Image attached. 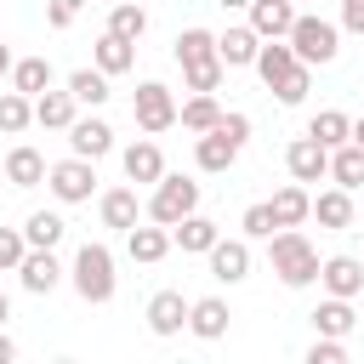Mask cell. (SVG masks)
Segmentation results:
<instances>
[{"label": "cell", "mask_w": 364, "mask_h": 364, "mask_svg": "<svg viewBox=\"0 0 364 364\" xmlns=\"http://www.w3.org/2000/svg\"><path fill=\"white\" fill-rule=\"evenodd\" d=\"M267 267L279 273L284 290H307V284H318V245L301 228H273L267 233Z\"/></svg>", "instance_id": "cell-1"}, {"label": "cell", "mask_w": 364, "mask_h": 364, "mask_svg": "<svg viewBox=\"0 0 364 364\" xmlns=\"http://www.w3.org/2000/svg\"><path fill=\"white\" fill-rule=\"evenodd\" d=\"M68 284H74V296H80V301H91V307L114 301V290H119L114 250H108L102 239H85V245L74 250V262H68Z\"/></svg>", "instance_id": "cell-2"}, {"label": "cell", "mask_w": 364, "mask_h": 364, "mask_svg": "<svg viewBox=\"0 0 364 364\" xmlns=\"http://www.w3.org/2000/svg\"><path fill=\"white\" fill-rule=\"evenodd\" d=\"M290 51L307 63V68H324V63H336L341 57V23H330V17H313V11H296V23H290Z\"/></svg>", "instance_id": "cell-3"}, {"label": "cell", "mask_w": 364, "mask_h": 364, "mask_svg": "<svg viewBox=\"0 0 364 364\" xmlns=\"http://www.w3.org/2000/svg\"><path fill=\"white\" fill-rule=\"evenodd\" d=\"M188 210H199V182H193V176H182V171H165V176L154 182V193H148L142 216H148V222H159V228H171V222H182Z\"/></svg>", "instance_id": "cell-4"}, {"label": "cell", "mask_w": 364, "mask_h": 364, "mask_svg": "<svg viewBox=\"0 0 364 364\" xmlns=\"http://www.w3.org/2000/svg\"><path fill=\"white\" fill-rule=\"evenodd\" d=\"M46 188H51V199H57V205H85V199L97 193V159L68 154V159L46 165Z\"/></svg>", "instance_id": "cell-5"}, {"label": "cell", "mask_w": 364, "mask_h": 364, "mask_svg": "<svg viewBox=\"0 0 364 364\" xmlns=\"http://www.w3.org/2000/svg\"><path fill=\"white\" fill-rule=\"evenodd\" d=\"M131 119H136V131H142V136L171 131V125H176V97H171V85L142 80V85L131 91Z\"/></svg>", "instance_id": "cell-6"}, {"label": "cell", "mask_w": 364, "mask_h": 364, "mask_svg": "<svg viewBox=\"0 0 364 364\" xmlns=\"http://www.w3.org/2000/svg\"><path fill=\"white\" fill-rule=\"evenodd\" d=\"M17 279H23V290H28V296H51V290L68 279V267L57 262V250L28 245V250H23V262H17Z\"/></svg>", "instance_id": "cell-7"}, {"label": "cell", "mask_w": 364, "mask_h": 364, "mask_svg": "<svg viewBox=\"0 0 364 364\" xmlns=\"http://www.w3.org/2000/svg\"><path fill=\"white\" fill-rule=\"evenodd\" d=\"M205 262H210V279H216V284H245L256 256H250V239L239 233V239H216V245L205 250Z\"/></svg>", "instance_id": "cell-8"}, {"label": "cell", "mask_w": 364, "mask_h": 364, "mask_svg": "<svg viewBox=\"0 0 364 364\" xmlns=\"http://www.w3.org/2000/svg\"><path fill=\"white\" fill-rule=\"evenodd\" d=\"M68 154H80V159H102V154H114V125L91 108V114H74V125H68Z\"/></svg>", "instance_id": "cell-9"}, {"label": "cell", "mask_w": 364, "mask_h": 364, "mask_svg": "<svg viewBox=\"0 0 364 364\" xmlns=\"http://www.w3.org/2000/svg\"><path fill=\"white\" fill-rule=\"evenodd\" d=\"M142 318H148V330H154L159 341H171V336L188 330V296H182V290H154L148 307H142Z\"/></svg>", "instance_id": "cell-10"}, {"label": "cell", "mask_w": 364, "mask_h": 364, "mask_svg": "<svg viewBox=\"0 0 364 364\" xmlns=\"http://www.w3.org/2000/svg\"><path fill=\"white\" fill-rule=\"evenodd\" d=\"M119 165H125V182L131 188H154L165 176V154H159L154 136H136L131 148H119Z\"/></svg>", "instance_id": "cell-11"}, {"label": "cell", "mask_w": 364, "mask_h": 364, "mask_svg": "<svg viewBox=\"0 0 364 364\" xmlns=\"http://www.w3.org/2000/svg\"><path fill=\"white\" fill-rule=\"evenodd\" d=\"M284 171H290V182H324V176H330V148L301 131V136L284 148Z\"/></svg>", "instance_id": "cell-12"}, {"label": "cell", "mask_w": 364, "mask_h": 364, "mask_svg": "<svg viewBox=\"0 0 364 364\" xmlns=\"http://www.w3.org/2000/svg\"><path fill=\"white\" fill-rule=\"evenodd\" d=\"M318 284H324V296L358 301L364 296V262L358 256H318Z\"/></svg>", "instance_id": "cell-13"}, {"label": "cell", "mask_w": 364, "mask_h": 364, "mask_svg": "<svg viewBox=\"0 0 364 364\" xmlns=\"http://www.w3.org/2000/svg\"><path fill=\"white\" fill-rule=\"evenodd\" d=\"M233 159H239V142H233V136H222L216 125L193 136V165H199L205 176H228V171H233Z\"/></svg>", "instance_id": "cell-14"}, {"label": "cell", "mask_w": 364, "mask_h": 364, "mask_svg": "<svg viewBox=\"0 0 364 364\" xmlns=\"http://www.w3.org/2000/svg\"><path fill=\"white\" fill-rule=\"evenodd\" d=\"M97 222H102V228H114V233L136 228V222H142V199H136V188L125 182V188H108V193H97Z\"/></svg>", "instance_id": "cell-15"}, {"label": "cell", "mask_w": 364, "mask_h": 364, "mask_svg": "<svg viewBox=\"0 0 364 364\" xmlns=\"http://www.w3.org/2000/svg\"><path fill=\"white\" fill-rule=\"evenodd\" d=\"M228 324H233V307H228L222 296H199V301H188V336H199V341H222Z\"/></svg>", "instance_id": "cell-16"}, {"label": "cell", "mask_w": 364, "mask_h": 364, "mask_svg": "<svg viewBox=\"0 0 364 364\" xmlns=\"http://www.w3.org/2000/svg\"><path fill=\"white\" fill-rule=\"evenodd\" d=\"M125 256L142 262V267L165 262V256H171V228H159V222H136V228H125Z\"/></svg>", "instance_id": "cell-17"}, {"label": "cell", "mask_w": 364, "mask_h": 364, "mask_svg": "<svg viewBox=\"0 0 364 364\" xmlns=\"http://www.w3.org/2000/svg\"><path fill=\"white\" fill-rule=\"evenodd\" d=\"M256 46H262V34H256L250 23H228V28L216 34V57H222V68H250V63H256Z\"/></svg>", "instance_id": "cell-18"}, {"label": "cell", "mask_w": 364, "mask_h": 364, "mask_svg": "<svg viewBox=\"0 0 364 364\" xmlns=\"http://www.w3.org/2000/svg\"><path fill=\"white\" fill-rule=\"evenodd\" d=\"M91 63H97L108 80H119V74H131V68H136V40H119L114 28H102V34H97V46H91Z\"/></svg>", "instance_id": "cell-19"}, {"label": "cell", "mask_w": 364, "mask_h": 364, "mask_svg": "<svg viewBox=\"0 0 364 364\" xmlns=\"http://www.w3.org/2000/svg\"><path fill=\"white\" fill-rule=\"evenodd\" d=\"M216 239H222V228H216L210 216H199V210H188L182 222H171V245H176L182 256H205Z\"/></svg>", "instance_id": "cell-20"}, {"label": "cell", "mask_w": 364, "mask_h": 364, "mask_svg": "<svg viewBox=\"0 0 364 364\" xmlns=\"http://www.w3.org/2000/svg\"><path fill=\"white\" fill-rule=\"evenodd\" d=\"M245 11H250L245 23H250L262 40H284V34H290V23H296V0H250Z\"/></svg>", "instance_id": "cell-21"}, {"label": "cell", "mask_w": 364, "mask_h": 364, "mask_svg": "<svg viewBox=\"0 0 364 364\" xmlns=\"http://www.w3.org/2000/svg\"><path fill=\"white\" fill-rule=\"evenodd\" d=\"M74 114H80V102H74V91L63 85V91H40L34 97V125H46V131H68L74 125Z\"/></svg>", "instance_id": "cell-22"}, {"label": "cell", "mask_w": 364, "mask_h": 364, "mask_svg": "<svg viewBox=\"0 0 364 364\" xmlns=\"http://www.w3.org/2000/svg\"><path fill=\"white\" fill-rule=\"evenodd\" d=\"M267 210H273L279 228H301V222L313 216V193H307V182H284V188L267 199Z\"/></svg>", "instance_id": "cell-23"}, {"label": "cell", "mask_w": 364, "mask_h": 364, "mask_svg": "<svg viewBox=\"0 0 364 364\" xmlns=\"http://www.w3.org/2000/svg\"><path fill=\"white\" fill-rule=\"evenodd\" d=\"M296 63H301V57L290 51V40H262V46H256V63H250V68H256V74H262V85L273 91V85H279V80H284V74H290Z\"/></svg>", "instance_id": "cell-24"}, {"label": "cell", "mask_w": 364, "mask_h": 364, "mask_svg": "<svg viewBox=\"0 0 364 364\" xmlns=\"http://www.w3.org/2000/svg\"><path fill=\"white\" fill-rule=\"evenodd\" d=\"M307 222H318V228H330V233L353 228V193H347V188H324V193H313V216H307Z\"/></svg>", "instance_id": "cell-25"}, {"label": "cell", "mask_w": 364, "mask_h": 364, "mask_svg": "<svg viewBox=\"0 0 364 364\" xmlns=\"http://www.w3.org/2000/svg\"><path fill=\"white\" fill-rule=\"evenodd\" d=\"M6 182H11V188H40V182H46V154L28 148V142H17V148L6 154Z\"/></svg>", "instance_id": "cell-26"}, {"label": "cell", "mask_w": 364, "mask_h": 364, "mask_svg": "<svg viewBox=\"0 0 364 364\" xmlns=\"http://www.w3.org/2000/svg\"><path fill=\"white\" fill-rule=\"evenodd\" d=\"M216 119H222L216 91H193L188 102H176V125H182V131H193V136H199V131H210Z\"/></svg>", "instance_id": "cell-27"}, {"label": "cell", "mask_w": 364, "mask_h": 364, "mask_svg": "<svg viewBox=\"0 0 364 364\" xmlns=\"http://www.w3.org/2000/svg\"><path fill=\"white\" fill-rule=\"evenodd\" d=\"M353 324H358V313H353L347 296H324V301L313 307V330H318V336H353Z\"/></svg>", "instance_id": "cell-28"}, {"label": "cell", "mask_w": 364, "mask_h": 364, "mask_svg": "<svg viewBox=\"0 0 364 364\" xmlns=\"http://www.w3.org/2000/svg\"><path fill=\"white\" fill-rule=\"evenodd\" d=\"M51 80H57V74H51V63H46V57H11V80H6L11 91H23V97H40Z\"/></svg>", "instance_id": "cell-29"}, {"label": "cell", "mask_w": 364, "mask_h": 364, "mask_svg": "<svg viewBox=\"0 0 364 364\" xmlns=\"http://www.w3.org/2000/svg\"><path fill=\"white\" fill-rule=\"evenodd\" d=\"M63 85L74 91V102H80V108H102V102L114 97V91H108V74H102L97 63H91V68H74V74H68Z\"/></svg>", "instance_id": "cell-30"}, {"label": "cell", "mask_w": 364, "mask_h": 364, "mask_svg": "<svg viewBox=\"0 0 364 364\" xmlns=\"http://www.w3.org/2000/svg\"><path fill=\"white\" fill-rule=\"evenodd\" d=\"M330 182L336 188H364V148L358 142H341V148H330Z\"/></svg>", "instance_id": "cell-31"}, {"label": "cell", "mask_w": 364, "mask_h": 364, "mask_svg": "<svg viewBox=\"0 0 364 364\" xmlns=\"http://www.w3.org/2000/svg\"><path fill=\"white\" fill-rule=\"evenodd\" d=\"M307 136L324 142V148H341V142L353 136V114H341V108H318V114L307 119Z\"/></svg>", "instance_id": "cell-32"}, {"label": "cell", "mask_w": 364, "mask_h": 364, "mask_svg": "<svg viewBox=\"0 0 364 364\" xmlns=\"http://www.w3.org/2000/svg\"><path fill=\"white\" fill-rule=\"evenodd\" d=\"M34 125V97H23V91H0V136H23Z\"/></svg>", "instance_id": "cell-33"}, {"label": "cell", "mask_w": 364, "mask_h": 364, "mask_svg": "<svg viewBox=\"0 0 364 364\" xmlns=\"http://www.w3.org/2000/svg\"><path fill=\"white\" fill-rule=\"evenodd\" d=\"M63 233H68V222H63L57 210H28V222H23V239H28V245H46V250H57Z\"/></svg>", "instance_id": "cell-34"}, {"label": "cell", "mask_w": 364, "mask_h": 364, "mask_svg": "<svg viewBox=\"0 0 364 364\" xmlns=\"http://www.w3.org/2000/svg\"><path fill=\"white\" fill-rule=\"evenodd\" d=\"M108 28H114L119 40H142V34H148V11H142V0H119V6H108Z\"/></svg>", "instance_id": "cell-35"}, {"label": "cell", "mask_w": 364, "mask_h": 364, "mask_svg": "<svg viewBox=\"0 0 364 364\" xmlns=\"http://www.w3.org/2000/svg\"><path fill=\"white\" fill-rule=\"evenodd\" d=\"M205 57H216V34H210V28H199V23H193V28H182V34H176V63L188 68V63H205Z\"/></svg>", "instance_id": "cell-36"}, {"label": "cell", "mask_w": 364, "mask_h": 364, "mask_svg": "<svg viewBox=\"0 0 364 364\" xmlns=\"http://www.w3.org/2000/svg\"><path fill=\"white\" fill-rule=\"evenodd\" d=\"M222 80H228L222 57H205V63H188V68H182V85H188V91H222Z\"/></svg>", "instance_id": "cell-37"}, {"label": "cell", "mask_w": 364, "mask_h": 364, "mask_svg": "<svg viewBox=\"0 0 364 364\" xmlns=\"http://www.w3.org/2000/svg\"><path fill=\"white\" fill-rule=\"evenodd\" d=\"M307 91H313V68H307V63H296V68H290V74H284V80L273 85V97H279L284 108H296V102H307Z\"/></svg>", "instance_id": "cell-38"}, {"label": "cell", "mask_w": 364, "mask_h": 364, "mask_svg": "<svg viewBox=\"0 0 364 364\" xmlns=\"http://www.w3.org/2000/svg\"><path fill=\"white\" fill-rule=\"evenodd\" d=\"M239 228H245V239H267L279 222H273V210H267V199H256V205H245V216H239Z\"/></svg>", "instance_id": "cell-39"}, {"label": "cell", "mask_w": 364, "mask_h": 364, "mask_svg": "<svg viewBox=\"0 0 364 364\" xmlns=\"http://www.w3.org/2000/svg\"><path fill=\"white\" fill-rule=\"evenodd\" d=\"M307 364H347V336H313Z\"/></svg>", "instance_id": "cell-40"}, {"label": "cell", "mask_w": 364, "mask_h": 364, "mask_svg": "<svg viewBox=\"0 0 364 364\" xmlns=\"http://www.w3.org/2000/svg\"><path fill=\"white\" fill-rule=\"evenodd\" d=\"M23 250H28V239H23V228H0V273H17V262H23Z\"/></svg>", "instance_id": "cell-41"}, {"label": "cell", "mask_w": 364, "mask_h": 364, "mask_svg": "<svg viewBox=\"0 0 364 364\" xmlns=\"http://www.w3.org/2000/svg\"><path fill=\"white\" fill-rule=\"evenodd\" d=\"M80 11H85V0H46V23L51 28H74Z\"/></svg>", "instance_id": "cell-42"}, {"label": "cell", "mask_w": 364, "mask_h": 364, "mask_svg": "<svg viewBox=\"0 0 364 364\" xmlns=\"http://www.w3.org/2000/svg\"><path fill=\"white\" fill-rule=\"evenodd\" d=\"M216 131H222V136H233V142L245 148V142H250V114H239V108H222V119H216Z\"/></svg>", "instance_id": "cell-43"}, {"label": "cell", "mask_w": 364, "mask_h": 364, "mask_svg": "<svg viewBox=\"0 0 364 364\" xmlns=\"http://www.w3.org/2000/svg\"><path fill=\"white\" fill-rule=\"evenodd\" d=\"M341 28L364 40V0H341Z\"/></svg>", "instance_id": "cell-44"}, {"label": "cell", "mask_w": 364, "mask_h": 364, "mask_svg": "<svg viewBox=\"0 0 364 364\" xmlns=\"http://www.w3.org/2000/svg\"><path fill=\"white\" fill-rule=\"evenodd\" d=\"M11 358H17V341H11V336H6V324H0V364H11Z\"/></svg>", "instance_id": "cell-45"}, {"label": "cell", "mask_w": 364, "mask_h": 364, "mask_svg": "<svg viewBox=\"0 0 364 364\" xmlns=\"http://www.w3.org/2000/svg\"><path fill=\"white\" fill-rule=\"evenodd\" d=\"M6 80H11V46L0 40V85H6Z\"/></svg>", "instance_id": "cell-46"}, {"label": "cell", "mask_w": 364, "mask_h": 364, "mask_svg": "<svg viewBox=\"0 0 364 364\" xmlns=\"http://www.w3.org/2000/svg\"><path fill=\"white\" fill-rule=\"evenodd\" d=\"M347 142H358V148H364V114L353 119V136H347Z\"/></svg>", "instance_id": "cell-47"}, {"label": "cell", "mask_w": 364, "mask_h": 364, "mask_svg": "<svg viewBox=\"0 0 364 364\" xmlns=\"http://www.w3.org/2000/svg\"><path fill=\"white\" fill-rule=\"evenodd\" d=\"M6 318H11V296L0 290V324H6Z\"/></svg>", "instance_id": "cell-48"}, {"label": "cell", "mask_w": 364, "mask_h": 364, "mask_svg": "<svg viewBox=\"0 0 364 364\" xmlns=\"http://www.w3.org/2000/svg\"><path fill=\"white\" fill-rule=\"evenodd\" d=\"M216 6H222V11H245L250 0H216Z\"/></svg>", "instance_id": "cell-49"}, {"label": "cell", "mask_w": 364, "mask_h": 364, "mask_svg": "<svg viewBox=\"0 0 364 364\" xmlns=\"http://www.w3.org/2000/svg\"><path fill=\"white\" fill-rule=\"evenodd\" d=\"M102 6H119V0H102Z\"/></svg>", "instance_id": "cell-50"}]
</instances>
